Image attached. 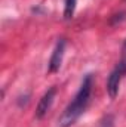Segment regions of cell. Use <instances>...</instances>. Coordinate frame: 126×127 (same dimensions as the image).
<instances>
[{
    "label": "cell",
    "mask_w": 126,
    "mask_h": 127,
    "mask_svg": "<svg viewBox=\"0 0 126 127\" xmlns=\"http://www.w3.org/2000/svg\"><path fill=\"white\" fill-rule=\"evenodd\" d=\"M92 75L88 74L83 81L82 86L79 89V92L76 93L73 102L65 108V111L63 112V115L58 118V126L60 127H71L77 120L79 117L86 111L89 100H91V93H92Z\"/></svg>",
    "instance_id": "cell-1"
},
{
    "label": "cell",
    "mask_w": 126,
    "mask_h": 127,
    "mask_svg": "<svg viewBox=\"0 0 126 127\" xmlns=\"http://www.w3.org/2000/svg\"><path fill=\"white\" fill-rule=\"evenodd\" d=\"M65 46H67V41L65 38H60L54 52H52V56L49 59V65H48V71L52 74V72H57L60 68H61V64H63V58H64V52H65Z\"/></svg>",
    "instance_id": "cell-2"
},
{
    "label": "cell",
    "mask_w": 126,
    "mask_h": 127,
    "mask_svg": "<svg viewBox=\"0 0 126 127\" xmlns=\"http://www.w3.org/2000/svg\"><path fill=\"white\" fill-rule=\"evenodd\" d=\"M57 95V87H51L45 95L42 96V99L39 100L37 103V108H36V118L37 120H42L51 109L52 103H54V99Z\"/></svg>",
    "instance_id": "cell-3"
},
{
    "label": "cell",
    "mask_w": 126,
    "mask_h": 127,
    "mask_svg": "<svg viewBox=\"0 0 126 127\" xmlns=\"http://www.w3.org/2000/svg\"><path fill=\"white\" fill-rule=\"evenodd\" d=\"M123 75H125V72L119 65H116V68L110 72L108 80H107V93L111 99H114L119 93V87H120V81H122Z\"/></svg>",
    "instance_id": "cell-4"
},
{
    "label": "cell",
    "mask_w": 126,
    "mask_h": 127,
    "mask_svg": "<svg viewBox=\"0 0 126 127\" xmlns=\"http://www.w3.org/2000/svg\"><path fill=\"white\" fill-rule=\"evenodd\" d=\"M76 4H77V0H65V4H64V18L65 19H71L74 16Z\"/></svg>",
    "instance_id": "cell-5"
},
{
    "label": "cell",
    "mask_w": 126,
    "mask_h": 127,
    "mask_svg": "<svg viewBox=\"0 0 126 127\" xmlns=\"http://www.w3.org/2000/svg\"><path fill=\"white\" fill-rule=\"evenodd\" d=\"M117 65L123 69V72H125V75H126V40H125V43H123V46H122V58H120V61H119Z\"/></svg>",
    "instance_id": "cell-6"
},
{
    "label": "cell",
    "mask_w": 126,
    "mask_h": 127,
    "mask_svg": "<svg viewBox=\"0 0 126 127\" xmlns=\"http://www.w3.org/2000/svg\"><path fill=\"white\" fill-rule=\"evenodd\" d=\"M99 127H114V117L113 115H105L101 120Z\"/></svg>",
    "instance_id": "cell-7"
},
{
    "label": "cell",
    "mask_w": 126,
    "mask_h": 127,
    "mask_svg": "<svg viewBox=\"0 0 126 127\" xmlns=\"http://www.w3.org/2000/svg\"><path fill=\"white\" fill-rule=\"evenodd\" d=\"M126 18V12H122V13H119V15H114L113 18H111V24H116V21H122V19H125Z\"/></svg>",
    "instance_id": "cell-8"
}]
</instances>
